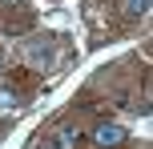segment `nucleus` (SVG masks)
<instances>
[{"label": "nucleus", "instance_id": "obj_4", "mask_svg": "<svg viewBox=\"0 0 153 149\" xmlns=\"http://www.w3.org/2000/svg\"><path fill=\"white\" fill-rule=\"evenodd\" d=\"M16 105H20V93H12V89H0V113H12Z\"/></svg>", "mask_w": 153, "mask_h": 149}, {"label": "nucleus", "instance_id": "obj_6", "mask_svg": "<svg viewBox=\"0 0 153 149\" xmlns=\"http://www.w3.org/2000/svg\"><path fill=\"white\" fill-rule=\"evenodd\" d=\"M0 64H4V56H0Z\"/></svg>", "mask_w": 153, "mask_h": 149}, {"label": "nucleus", "instance_id": "obj_1", "mask_svg": "<svg viewBox=\"0 0 153 149\" xmlns=\"http://www.w3.org/2000/svg\"><path fill=\"white\" fill-rule=\"evenodd\" d=\"M93 141H97L101 149H117V145L125 141V129L117 125V121H101V125L93 129Z\"/></svg>", "mask_w": 153, "mask_h": 149}, {"label": "nucleus", "instance_id": "obj_5", "mask_svg": "<svg viewBox=\"0 0 153 149\" xmlns=\"http://www.w3.org/2000/svg\"><path fill=\"white\" fill-rule=\"evenodd\" d=\"M125 12H129V16H145L149 12V0H125Z\"/></svg>", "mask_w": 153, "mask_h": 149}, {"label": "nucleus", "instance_id": "obj_3", "mask_svg": "<svg viewBox=\"0 0 153 149\" xmlns=\"http://www.w3.org/2000/svg\"><path fill=\"white\" fill-rule=\"evenodd\" d=\"M73 145H81V129H61L48 141V149H73Z\"/></svg>", "mask_w": 153, "mask_h": 149}, {"label": "nucleus", "instance_id": "obj_2", "mask_svg": "<svg viewBox=\"0 0 153 149\" xmlns=\"http://www.w3.org/2000/svg\"><path fill=\"white\" fill-rule=\"evenodd\" d=\"M28 61L32 64H48L53 61V40H32L28 44Z\"/></svg>", "mask_w": 153, "mask_h": 149}]
</instances>
